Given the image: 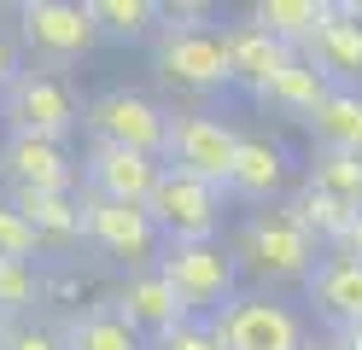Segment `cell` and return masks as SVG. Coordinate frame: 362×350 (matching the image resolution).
Here are the masks:
<instances>
[{"mask_svg": "<svg viewBox=\"0 0 362 350\" xmlns=\"http://www.w3.org/2000/svg\"><path fill=\"white\" fill-rule=\"evenodd\" d=\"M234 263L245 280H257V292H286V286H310L315 263H322V240L292 216L286 204H263V210H245L240 228H234Z\"/></svg>", "mask_w": 362, "mask_h": 350, "instance_id": "1", "label": "cell"}, {"mask_svg": "<svg viewBox=\"0 0 362 350\" xmlns=\"http://www.w3.org/2000/svg\"><path fill=\"white\" fill-rule=\"evenodd\" d=\"M12 41L35 70H71L100 47V23L88 0H18L12 6Z\"/></svg>", "mask_w": 362, "mask_h": 350, "instance_id": "2", "label": "cell"}, {"mask_svg": "<svg viewBox=\"0 0 362 350\" xmlns=\"http://www.w3.org/2000/svg\"><path fill=\"white\" fill-rule=\"evenodd\" d=\"M82 93L59 76V70H35L24 64L18 70V82L0 93V134H35V140H71L82 129Z\"/></svg>", "mask_w": 362, "mask_h": 350, "instance_id": "3", "label": "cell"}, {"mask_svg": "<svg viewBox=\"0 0 362 350\" xmlns=\"http://www.w3.org/2000/svg\"><path fill=\"white\" fill-rule=\"evenodd\" d=\"M170 123H175V111H164L152 93L123 88V82L100 88L94 100H88V117H82L88 140H100V146H129V152H146V158H164Z\"/></svg>", "mask_w": 362, "mask_h": 350, "instance_id": "4", "label": "cell"}, {"mask_svg": "<svg viewBox=\"0 0 362 350\" xmlns=\"http://www.w3.org/2000/svg\"><path fill=\"white\" fill-rule=\"evenodd\" d=\"M158 269L175 286V298L187 303L193 315H222L240 298V263L222 240H193V245H164L158 251Z\"/></svg>", "mask_w": 362, "mask_h": 350, "instance_id": "5", "label": "cell"}, {"mask_svg": "<svg viewBox=\"0 0 362 350\" xmlns=\"http://www.w3.org/2000/svg\"><path fill=\"white\" fill-rule=\"evenodd\" d=\"M152 76L175 88V93H193L205 100L216 88H234V64H228V41H222V23L216 30H158L152 41Z\"/></svg>", "mask_w": 362, "mask_h": 350, "instance_id": "6", "label": "cell"}, {"mask_svg": "<svg viewBox=\"0 0 362 350\" xmlns=\"http://www.w3.org/2000/svg\"><path fill=\"white\" fill-rule=\"evenodd\" d=\"M240 123H228V117L216 111H175L170 123V146H164V163L181 175H199L228 193V175H234V158H240Z\"/></svg>", "mask_w": 362, "mask_h": 350, "instance_id": "7", "label": "cell"}, {"mask_svg": "<svg viewBox=\"0 0 362 350\" xmlns=\"http://www.w3.org/2000/svg\"><path fill=\"white\" fill-rule=\"evenodd\" d=\"M82 222H88V245L111 257V263H123L129 274L152 269L158 251H164V233H158L146 204H117V199H100L82 187Z\"/></svg>", "mask_w": 362, "mask_h": 350, "instance_id": "8", "label": "cell"}, {"mask_svg": "<svg viewBox=\"0 0 362 350\" xmlns=\"http://www.w3.org/2000/svg\"><path fill=\"white\" fill-rule=\"evenodd\" d=\"M211 327L228 350H310V327L281 292H240Z\"/></svg>", "mask_w": 362, "mask_h": 350, "instance_id": "9", "label": "cell"}, {"mask_svg": "<svg viewBox=\"0 0 362 350\" xmlns=\"http://www.w3.org/2000/svg\"><path fill=\"white\" fill-rule=\"evenodd\" d=\"M222 187L199 181V175H181L164 163V181H158V193L146 199L158 233H164V245H193V240H216L222 228Z\"/></svg>", "mask_w": 362, "mask_h": 350, "instance_id": "10", "label": "cell"}, {"mask_svg": "<svg viewBox=\"0 0 362 350\" xmlns=\"http://www.w3.org/2000/svg\"><path fill=\"white\" fill-rule=\"evenodd\" d=\"M76 158L59 140L35 134H0V181L6 193H76Z\"/></svg>", "mask_w": 362, "mask_h": 350, "instance_id": "11", "label": "cell"}, {"mask_svg": "<svg viewBox=\"0 0 362 350\" xmlns=\"http://www.w3.org/2000/svg\"><path fill=\"white\" fill-rule=\"evenodd\" d=\"M158 181H164V158L88 140V158H82V187H88V193L117 199V204H146L158 193Z\"/></svg>", "mask_w": 362, "mask_h": 350, "instance_id": "12", "label": "cell"}, {"mask_svg": "<svg viewBox=\"0 0 362 350\" xmlns=\"http://www.w3.org/2000/svg\"><path fill=\"white\" fill-rule=\"evenodd\" d=\"M111 310H117V315H123L141 339H152V344L164 339V333H175L181 321H193V310L175 298V286L164 280V269H158V263H152V269L123 274V286L111 292Z\"/></svg>", "mask_w": 362, "mask_h": 350, "instance_id": "13", "label": "cell"}, {"mask_svg": "<svg viewBox=\"0 0 362 350\" xmlns=\"http://www.w3.org/2000/svg\"><path fill=\"white\" fill-rule=\"evenodd\" d=\"M286 181H292V158H286V146H281V134H269V129H245V134H240L234 175H228V199L263 210V204H281Z\"/></svg>", "mask_w": 362, "mask_h": 350, "instance_id": "14", "label": "cell"}, {"mask_svg": "<svg viewBox=\"0 0 362 350\" xmlns=\"http://www.w3.org/2000/svg\"><path fill=\"white\" fill-rule=\"evenodd\" d=\"M304 59L333 88H362V0H333V18L315 30Z\"/></svg>", "mask_w": 362, "mask_h": 350, "instance_id": "15", "label": "cell"}, {"mask_svg": "<svg viewBox=\"0 0 362 350\" xmlns=\"http://www.w3.org/2000/svg\"><path fill=\"white\" fill-rule=\"evenodd\" d=\"M222 41H228V64H234V88H245L257 100V93L281 76V70L298 59L286 41H275L263 30V23H252V18H234V23H222Z\"/></svg>", "mask_w": 362, "mask_h": 350, "instance_id": "16", "label": "cell"}, {"mask_svg": "<svg viewBox=\"0 0 362 350\" xmlns=\"http://www.w3.org/2000/svg\"><path fill=\"white\" fill-rule=\"evenodd\" d=\"M304 303L315 315H322L333 333L339 327H362V263H351V257H322L304 286Z\"/></svg>", "mask_w": 362, "mask_h": 350, "instance_id": "17", "label": "cell"}, {"mask_svg": "<svg viewBox=\"0 0 362 350\" xmlns=\"http://www.w3.org/2000/svg\"><path fill=\"white\" fill-rule=\"evenodd\" d=\"M18 210L30 216V228L41 233L47 251H71L88 240V222H82V199L76 193H6Z\"/></svg>", "mask_w": 362, "mask_h": 350, "instance_id": "18", "label": "cell"}, {"mask_svg": "<svg viewBox=\"0 0 362 350\" xmlns=\"http://www.w3.org/2000/svg\"><path fill=\"white\" fill-rule=\"evenodd\" d=\"M327 93H333V82H327L322 70H315V64L298 53V59H292L275 82L257 93V105H263V111H275V117H292V123H310V117L322 111Z\"/></svg>", "mask_w": 362, "mask_h": 350, "instance_id": "19", "label": "cell"}, {"mask_svg": "<svg viewBox=\"0 0 362 350\" xmlns=\"http://www.w3.org/2000/svg\"><path fill=\"white\" fill-rule=\"evenodd\" d=\"M310 152H351L362 158V88H333L322 111L304 123Z\"/></svg>", "mask_w": 362, "mask_h": 350, "instance_id": "20", "label": "cell"}, {"mask_svg": "<svg viewBox=\"0 0 362 350\" xmlns=\"http://www.w3.org/2000/svg\"><path fill=\"white\" fill-rule=\"evenodd\" d=\"M252 23H263L275 41H286L292 53H304V47L315 41V30L333 18V0H257L252 12H245Z\"/></svg>", "mask_w": 362, "mask_h": 350, "instance_id": "21", "label": "cell"}, {"mask_svg": "<svg viewBox=\"0 0 362 350\" xmlns=\"http://www.w3.org/2000/svg\"><path fill=\"white\" fill-rule=\"evenodd\" d=\"M64 350H152V339H141L111 303H100V310H76L64 321Z\"/></svg>", "mask_w": 362, "mask_h": 350, "instance_id": "22", "label": "cell"}, {"mask_svg": "<svg viewBox=\"0 0 362 350\" xmlns=\"http://www.w3.org/2000/svg\"><path fill=\"white\" fill-rule=\"evenodd\" d=\"M100 23V41H123V47H141L158 41V0H88Z\"/></svg>", "mask_w": 362, "mask_h": 350, "instance_id": "23", "label": "cell"}, {"mask_svg": "<svg viewBox=\"0 0 362 350\" xmlns=\"http://www.w3.org/2000/svg\"><path fill=\"white\" fill-rule=\"evenodd\" d=\"M304 187L327 193L333 204H345V210H362V158H351V152H310Z\"/></svg>", "mask_w": 362, "mask_h": 350, "instance_id": "24", "label": "cell"}, {"mask_svg": "<svg viewBox=\"0 0 362 350\" xmlns=\"http://www.w3.org/2000/svg\"><path fill=\"white\" fill-rule=\"evenodd\" d=\"M286 210H292V216H298V222L315 233V240H322V251H333L339 240H345V228L362 216V210H345V204H333L327 193H315V187H298V193L286 199Z\"/></svg>", "mask_w": 362, "mask_h": 350, "instance_id": "25", "label": "cell"}, {"mask_svg": "<svg viewBox=\"0 0 362 350\" xmlns=\"http://www.w3.org/2000/svg\"><path fill=\"white\" fill-rule=\"evenodd\" d=\"M41 274L35 263H18V257H0V315L18 321V315H30L41 298H47V286H41Z\"/></svg>", "mask_w": 362, "mask_h": 350, "instance_id": "26", "label": "cell"}, {"mask_svg": "<svg viewBox=\"0 0 362 350\" xmlns=\"http://www.w3.org/2000/svg\"><path fill=\"white\" fill-rule=\"evenodd\" d=\"M47 245H41V233L30 228V216L18 210L6 193H0V257H18V263H30V257H41Z\"/></svg>", "mask_w": 362, "mask_h": 350, "instance_id": "27", "label": "cell"}, {"mask_svg": "<svg viewBox=\"0 0 362 350\" xmlns=\"http://www.w3.org/2000/svg\"><path fill=\"white\" fill-rule=\"evenodd\" d=\"M211 0H158V30H216Z\"/></svg>", "mask_w": 362, "mask_h": 350, "instance_id": "28", "label": "cell"}, {"mask_svg": "<svg viewBox=\"0 0 362 350\" xmlns=\"http://www.w3.org/2000/svg\"><path fill=\"white\" fill-rule=\"evenodd\" d=\"M152 350H228V344H222V333L211 327V315H193V321H181L175 333H164Z\"/></svg>", "mask_w": 362, "mask_h": 350, "instance_id": "29", "label": "cell"}, {"mask_svg": "<svg viewBox=\"0 0 362 350\" xmlns=\"http://www.w3.org/2000/svg\"><path fill=\"white\" fill-rule=\"evenodd\" d=\"M0 350H64V333H53V327H35V321H18Z\"/></svg>", "mask_w": 362, "mask_h": 350, "instance_id": "30", "label": "cell"}, {"mask_svg": "<svg viewBox=\"0 0 362 350\" xmlns=\"http://www.w3.org/2000/svg\"><path fill=\"white\" fill-rule=\"evenodd\" d=\"M18 70H24V53H18L12 30H6V23H0V93H6V88L18 82Z\"/></svg>", "mask_w": 362, "mask_h": 350, "instance_id": "31", "label": "cell"}, {"mask_svg": "<svg viewBox=\"0 0 362 350\" xmlns=\"http://www.w3.org/2000/svg\"><path fill=\"white\" fill-rule=\"evenodd\" d=\"M333 257H351V263H362V216H356V222L345 228V240L333 245Z\"/></svg>", "mask_w": 362, "mask_h": 350, "instance_id": "32", "label": "cell"}, {"mask_svg": "<svg viewBox=\"0 0 362 350\" xmlns=\"http://www.w3.org/2000/svg\"><path fill=\"white\" fill-rule=\"evenodd\" d=\"M41 286H47V298H76V280L71 274H47Z\"/></svg>", "mask_w": 362, "mask_h": 350, "instance_id": "33", "label": "cell"}, {"mask_svg": "<svg viewBox=\"0 0 362 350\" xmlns=\"http://www.w3.org/2000/svg\"><path fill=\"white\" fill-rule=\"evenodd\" d=\"M327 344H333V350H362V327H339Z\"/></svg>", "mask_w": 362, "mask_h": 350, "instance_id": "34", "label": "cell"}, {"mask_svg": "<svg viewBox=\"0 0 362 350\" xmlns=\"http://www.w3.org/2000/svg\"><path fill=\"white\" fill-rule=\"evenodd\" d=\"M12 327H18V321H6V315H0V344H6V333H12Z\"/></svg>", "mask_w": 362, "mask_h": 350, "instance_id": "35", "label": "cell"}, {"mask_svg": "<svg viewBox=\"0 0 362 350\" xmlns=\"http://www.w3.org/2000/svg\"><path fill=\"white\" fill-rule=\"evenodd\" d=\"M310 350H333V344H327V339H310Z\"/></svg>", "mask_w": 362, "mask_h": 350, "instance_id": "36", "label": "cell"}]
</instances>
